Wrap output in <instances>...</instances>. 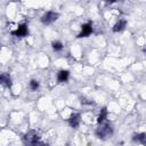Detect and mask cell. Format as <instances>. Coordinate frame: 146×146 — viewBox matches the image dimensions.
<instances>
[{
	"instance_id": "cell-13",
	"label": "cell",
	"mask_w": 146,
	"mask_h": 146,
	"mask_svg": "<svg viewBox=\"0 0 146 146\" xmlns=\"http://www.w3.org/2000/svg\"><path fill=\"white\" fill-rule=\"evenodd\" d=\"M30 88H31L32 90H36V89L39 88V82H38L36 80H31V81H30Z\"/></svg>"
},
{
	"instance_id": "cell-9",
	"label": "cell",
	"mask_w": 146,
	"mask_h": 146,
	"mask_svg": "<svg viewBox=\"0 0 146 146\" xmlns=\"http://www.w3.org/2000/svg\"><path fill=\"white\" fill-rule=\"evenodd\" d=\"M68 75H70V72L66 71V70H62L58 72L57 74V80L58 82H65L67 79H68Z\"/></svg>"
},
{
	"instance_id": "cell-5",
	"label": "cell",
	"mask_w": 146,
	"mask_h": 146,
	"mask_svg": "<svg viewBox=\"0 0 146 146\" xmlns=\"http://www.w3.org/2000/svg\"><path fill=\"white\" fill-rule=\"evenodd\" d=\"M27 33H29V29H27V25L25 24L19 25L15 31H11V34L15 36H25L27 35Z\"/></svg>"
},
{
	"instance_id": "cell-3",
	"label": "cell",
	"mask_w": 146,
	"mask_h": 146,
	"mask_svg": "<svg viewBox=\"0 0 146 146\" xmlns=\"http://www.w3.org/2000/svg\"><path fill=\"white\" fill-rule=\"evenodd\" d=\"M59 17L58 13H55V11H47L42 17H41V22L46 25H49L51 23H54L55 21H57V18Z\"/></svg>"
},
{
	"instance_id": "cell-14",
	"label": "cell",
	"mask_w": 146,
	"mask_h": 146,
	"mask_svg": "<svg viewBox=\"0 0 146 146\" xmlns=\"http://www.w3.org/2000/svg\"><path fill=\"white\" fill-rule=\"evenodd\" d=\"M35 146H49L48 144H43V143H40V144H36Z\"/></svg>"
},
{
	"instance_id": "cell-4",
	"label": "cell",
	"mask_w": 146,
	"mask_h": 146,
	"mask_svg": "<svg viewBox=\"0 0 146 146\" xmlns=\"http://www.w3.org/2000/svg\"><path fill=\"white\" fill-rule=\"evenodd\" d=\"M91 33H92V23L88 22L81 26V32L79 33L78 38H86L88 35H90Z\"/></svg>"
},
{
	"instance_id": "cell-11",
	"label": "cell",
	"mask_w": 146,
	"mask_h": 146,
	"mask_svg": "<svg viewBox=\"0 0 146 146\" xmlns=\"http://www.w3.org/2000/svg\"><path fill=\"white\" fill-rule=\"evenodd\" d=\"M133 141H138V143H141V144H144L145 143V133L144 132H141V133H136V135H133Z\"/></svg>"
},
{
	"instance_id": "cell-7",
	"label": "cell",
	"mask_w": 146,
	"mask_h": 146,
	"mask_svg": "<svg viewBox=\"0 0 146 146\" xmlns=\"http://www.w3.org/2000/svg\"><path fill=\"white\" fill-rule=\"evenodd\" d=\"M68 123L72 128H78L80 124V114H78V113L72 114L68 119Z\"/></svg>"
},
{
	"instance_id": "cell-6",
	"label": "cell",
	"mask_w": 146,
	"mask_h": 146,
	"mask_svg": "<svg viewBox=\"0 0 146 146\" xmlns=\"http://www.w3.org/2000/svg\"><path fill=\"white\" fill-rule=\"evenodd\" d=\"M0 84L1 86H5L7 88H10L11 87V79L9 76V74L7 73H0Z\"/></svg>"
},
{
	"instance_id": "cell-8",
	"label": "cell",
	"mask_w": 146,
	"mask_h": 146,
	"mask_svg": "<svg viewBox=\"0 0 146 146\" xmlns=\"http://www.w3.org/2000/svg\"><path fill=\"white\" fill-rule=\"evenodd\" d=\"M125 25H127L125 19H119V21L116 22V24L113 26V31H114V32H120V31L124 30Z\"/></svg>"
},
{
	"instance_id": "cell-10",
	"label": "cell",
	"mask_w": 146,
	"mask_h": 146,
	"mask_svg": "<svg viewBox=\"0 0 146 146\" xmlns=\"http://www.w3.org/2000/svg\"><path fill=\"white\" fill-rule=\"evenodd\" d=\"M106 116H107V110H106V107H104V108H102L100 110V113H99V115H98V119H97V122L100 124V123H103L104 122V120L106 119Z\"/></svg>"
},
{
	"instance_id": "cell-12",
	"label": "cell",
	"mask_w": 146,
	"mask_h": 146,
	"mask_svg": "<svg viewBox=\"0 0 146 146\" xmlns=\"http://www.w3.org/2000/svg\"><path fill=\"white\" fill-rule=\"evenodd\" d=\"M51 46H52V49H54L55 51H59V50L63 49V43H62L60 41H54Z\"/></svg>"
},
{
	"instance_id": "cell-1",
	"label": "cell",
	"mask_w": 146,
	"mask_h": 146,
	"mask_svg": "<svg viewBox=\"0 0 146 146\" xmlns=\"http://www.w3.org/2000/svg\"><path fill=\"white\" fill-rule=\"evenodd\" d=\"M96 135L100 139H107L108 137H111L113 135V128L110 123H105L96 130Z\"/></svg>"
},
{
	"instance_id": "cell-2",
	"label": "cell",
	"mask_w": 146,
	"mask_h": 146,
	"mask_svg": "<svg viewBox=\"0 0 146 146\" xmlns=\"http://www.w3.org/2000/svg\"><path fill=\"white\" fill-rule=\"evenodd\" d=\"M39 139H40L39 133L34 130H31V131L26 132L25 136H24V143L27 146H35L39 143Z\"/></svg>"
}]
</instances>
